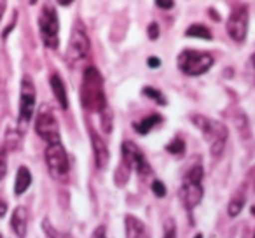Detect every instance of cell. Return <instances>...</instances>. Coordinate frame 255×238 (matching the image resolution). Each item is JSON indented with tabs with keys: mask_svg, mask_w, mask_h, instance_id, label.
<instances>
[{
	"mask_svg": "<svg viewBox=\"0 0 255 238\" xmlns=\"http://www.w3.org/2000/svg\"><path fill=\"white\" fill-rule=\"evenodd\" d=\"M81 102L82 107L91 112H100L109 105L103 91V77L96 67H88L84 70L81 82Z\"/></svg>",
	"mask_w": 255,
	"mask_h": 238,
	"instance_id": "1",
	"label": "cell"
},
{
	"mask_svg": "<svg viewBox=\"0 0 255 238\" xmlns=\"http://www.w3.org/2000/svg\"><path fill=\"white\" fill-rule=\"evenodd\" d=\"M191 121L201 130L203 139H205L210 146L212 156L219 158L220 154H222L224 147H226L227 137H229L226 125L220 121H215V119H210V117H206V116H192Z\"/></svg>",
	"mask_w": 255,
	"mask_h": 238,
	"instance_id": "2",
	"label": "cell"
},
{
	"mask_svg": "<svg viewBox=\"0 0 255 238\" xmlns=\"http://www.w3.org/2000/svg\"><path fill=\"white\" fill-rule=\"evenodd\" d=\"M215 60L210 53L205 51H192V49H185L178 54L177 58V67L182 74L191 75V77H198L203 75L213 67Z\"/></svg>",
	"mask_w": 255,
	"mask_h": 238,
	"instance_id": "3",
	"label": "cell"
},
{
	"mask_svg": "<svg viewBox=\"0 0 255 238\" xmlns=\"http://www.w3.org/2000/svg\"><path fill=\"white\" fill-rule=\"evenodd\" d=\"M39 30H40V39H42L44 46L49 49H56L60 46V19H58V12L51 2H46L39 12Z\"/></svg>",
	"mask_w": 255,
	"mask_h": 238,
	"instance_id": "4",
	"label": "cell"
},
{
	"mask_svg": "<svg viewBox=\"0 0 255 238\" xmlns=\"http://www.w3.org/2000/svg\"><path fill=\"white\" fill-rule=\"evenodd\" d=\"M44 158H46V165L47 170H49V175L53 179H65L70 170V163H68V154L65 151V147L61 146L60 142H53L46 147V153H44Z\"/></svg>",
	"mask_w": 255,
	"mask_h": 238,
	"instance_id": "5",
	"label": "cell"
},
{
	"mask_svg": "<svg viewBox=\"0 0 255 238\" xmlns=\"http://www.w3.org/2000/svg\"><path fill=\"white\" fill-rule=\"evenodd\" d=\"M35 132L47 144L60 142V125L49 105H42L35 117Z\"/></svg>",
	"mask_w": 255,
	"mask_h": 238,
	"instance_id": "6",
	"label": "cell"
},
{
	"mask_svg": "<svg viewBox=\"0 0 255 238\" xmlns=\"http://www.w3.org/2000/svg\"><path fill=\"white\" fill-rule=\"evenodd\" d=\"M89 53V37L86 32L82 21H77L72 28V35L68 40L67 47V61L68 63H77V61L84 60Z\"/></svg>",
	"mask_w": 255,
	"mask_h": 238,
	"instance_id": "7",
	"label": "cell"
},
{
	"mask_svg": "<svg viewBox=\"0 0 255 238\" xmlns=\"http://www.w3.org/2000/svg\"><path fill=\"white\" fill-rule=\"evenodd\" d=\"M248 23H250V12L247 5L236 7L227 18V33L234 42H245L248 33Z\"/></svg>",
	"mask_w": 255,
	"mask_h": 238,
	"instance_id": "8",
	"label": "cell"
},
{
	"mask_svg": "<svg viewBox=\"0 0 255 238\" xmlns=\"http://www.w3.org/2000/svg\"><path fill=\"white\" fill-rule=\"evenodd\" d=\"M35 100H37L35 86H33L32 79L28 75H25L21 79V86H19V121L23 125L32 121L33 109H35Z\"/></svg>",
	"mask_w": 255,
	"mask_h": 238,
	"instance_id": "9",
	"label": "cell"
},
{
	"mask_svg": "<svg viewBox=\"0 0 255 238\" xmlns=\"http://www.w3.org/2000/svg\"><path fill=\"white\" fill-rule=\"evenodd\" d=\"M123 161L131 168V170H136L140 175H150L152 174V168H150L147 158L143 156V153L140 151V147L136 146L131 140H126L123 142Z\"/></svg>",
	"mask_w": 255,
	"mask_h": 238,
	"instance_id": "10",
	"label": "cell"
},
{
	"mask_svg": "<svg viewBox=\"0 0 255 238\" xmlns=\"http://www.w3.org/2000/svg\"><path fill=\"white\" fill-rule=\"evenodd\" d=\"M203 195H205V191H203L201 182H192V181H187V179H185V182L182 184V188L178 189V198H180L182 205H184L189 212L194 210L196 207L199 205V202L203 200Z\"/></svg>",
	"mask_w": 255,
	"mask_h": 238,
	"instance_id": "11",
	"label": "cell"
},
{
	"mask_svg": "<svg viewBox=\"0 0 255 238\" xmlns=\"http://www.w3.org/2000/svg\"><path fill=\"white\" fill-rule=\"evenodd\" d=\"M91 144H93V153H95L96 167H98V170H105L110 161L109 147H107V144L95 132H91Z\"/></svg>",
	"mask_w": 255,
	"mask_h": 238,
	"instance_id": "12",
	"label": "cell"
},
{
	"mask_svg": "<svg viewBox=\"0 0 255 238\" xmlns=\"http://www.w3.org/2000/svg\"><path fill=\"white\" fill-rule=\"evenodd\" d=\"M26 226H28V210H26L25 207H16L11 216V228H12V231H14V235L25 237Z\"/></svg>",
	"mask_w": 255,
	"mask_h": 238,
	"instance_id": "13",
	"label": "cell"
},
{
	"mask_svg": "<svg viewBox=\"0 0 255 238\" xmlns=\"http://www.w3.org/2000/svg\"><path fill=\"white\" fill-rule=\"evenodd\" d=\"M49 84H51V89H53V93H54L56 102L60 103L61 109L67 110L68 109V96H67V89H65L63 79H61L58 74H53L49 79Z\"/></svg>",
	"mask_w": 255,
	"mask_h": 238,
	"instance_id": "14",
	"label": "cell"
},
{
	"mask_svg": "<svg viewBox=\"0 0 255 238\" xmlns=\"http://www.w3.org/2000/svg\"><path fill=\"white\" fill-rule=\"evenodd\" d=\"M124 228H126V237H129V238H142L147 235L145 224L135 216L124 217Z\"/></svg>",
	"mask_w": 255,
	"mask_h": 238,
	"instance_id": "15",
	"label": "cell"
},
{
	"mask_svg": "<svg viewBox=\"0 0 255 238\" xmlns=\"http://www.w3.org/2000/svg\"><path fill=\"white\" fill-rule=\"evenodd\" d=\"M159 123H163V116H159V114H150V116H147V117H142L140 121L133 123V128H135V132L140 133V135H149L150 130L159 125Z\"/></svg>",
	"mask_w": 255,
	"mask_h": 238,
	"instance_id": "16",
	"label": "cell"
},
{
	"mask_svg": "<svg viewBox=\"0 0 255 238\" xmlns=\"http://www.w3.org/2000/svg\"><path fill=\"white\" fill-rule=\"evenodd\" d=\"M32 184V174L26 167H19L18 174H16V181H14V195L19 196L26 191Z\"/></svg>",
	"mask_w": 255,
	"mask_h": 238,
	"instance_id": "17",
	"label": "cell"
},
{
	"mask_svg": "<svg viewBox=\"0 0 255 238\" xmlns=\"http://www.w3.org/2000/svg\"><path fill=\"white\" fill-rule=\"evenodd\" d=\"M185 35L187 37H196V39H205V40H212L213 35L205 25H199V23H194L191 25L187 30H185Z\"/></svg>",
	"mask_w": 255,
	"mask_h": 238,
	"instance_id": "18",
	"label": "cell"
},
{
	"mask_svg": "<svg viewBox=\"0 0 255 238\" xmlns=\"http://www.w3.org/2000/svg\"><path fill=\"white\" fill-rule=\"evenodd\" d=\"M129 174H131V168L123 161V163L117 167L116 174H114V182H116V186L124 188V186L128 184V181H129Z\"/></svg>",
	"mask_w": 255,
	"mask_h": 238,
	"instance_id": "19",
	"label": "cell"
},
{
	"mask_svg": "<svg viewBox=\"0 0 255 238\" xmlns=\"http://www.w3.org/2000/svg\"><path fill=\"white\" fill-rule=\"evenodd\" d=\"M100 123H102V130L105 133H110L112 132V125H114V114H112V109L109 105L105 107L103 110H100Z\"/></svg>",
	"mask_w": 255,
	"mask_h": 238,
	"instance_id": "20",
	"label": "cell"
},
{
	"mask_svg": "<svg viewBox=\"0 0 255 238\" xmlns=\"http://www.w3.org/2000/svg\"><path fill=\"white\" fill-rule=\"evenodd\" d=\"M234 125H236L240 135L247 137V139L250 137V126H248V119H247V116H245V112L238 110L236 116H234Z\"/></svg>",
	"mask_w": 255,
	"mask_h": 238,
	"instance_id": "21",
	"label": "cell"
},
{
	"mask_svg": "<svg viewBox=\"0 0 255 238\" xmlns=\"http://www.w3.org/2000/svg\"><path fill=\"white\" fill-rule=\"evenodd\" d=\"M243 207H245V195L234 196L229 202V205H227V214H229V217H238L241 214V210H243Z\"/></svg>",
	"mask_w": 255,
	"mask_h": 238,
	"instance_id": "22",
	"label": "cell"
},
{
	"mask_svg": "<svg viewBox=\"0 0 255 238\" xmlns=\"http://www.w3.org/2000/svg\"><path fill=\"white\" fill-rule=\"evenodd\" d=\"M142 95H145V96H149V98H152L154 102H157L159 105H166V96H164L163 93L159 91V89L147 86V88L142 89Z\"/></svg>",
	"mask_w": 255,
	"mask_h": 238,
	"instance_id": "23",
	"label": "cell"
},
{
	"mask_svg": "<svg viewBox=\"0 0 255 238\" xmlns=\"http://www.w3.org/2000/svg\"><path fill=\"white\" fill-rule=\"evenodd\" d=\"M166 151L170 154H182L185 151V142L180 139V137H175V139L166 146Z\"/></svg>",
	"mask_w": 255,
	"mask_h": 238,
	"instance_id": "24",
	"label": "cell"
},
{
	"mask_svg": "<svg viewBox=\"0 0 255 238\" xmlns=\"http://www.w3.org/2000/svg\"><path fill=\"white\" fill-rule=\"evenodd\" d=\"M187 181H192V182H201L203 181V167L201 165H194L191 170L187 172Z\"/></svg>",
	"mask_w": 255,
	"mask_h": 238,
	"instance_id": "25",
	"label": "cell"
},
{
	"mask_svg": "<svg viewBox=\"0 0 255 238\" xmlns=\"http://www.w3.org/2000/svg\"><path fill=\"white\" fill-rule=\"evenodd\" d=\"M7 174V151L4 147H0V181Z\"/></svg>",
	"mask_w": 255,
	"mask_h": 238,
	"instance_id": "26",
	"label": "cell"
},
{
	"mask_svg": "<svg viewBox=\"0 0 255 238\" xmlns=\"http://www.w3.org/2000/svg\"><path fill=\"white\" fill-rule=\"evenodd\" d=\"M164 237H177V223H175V219H166V223H164Z\"/></svg>",
	"mask_w": 255,
	"mask_h": 238,
	"instance_id": "27",
	"label": "cell"
},
{
	"mask_svg": "<svg viewBox=\"0 0 255 238\" xmlns=\"http://www.w3.org/2000/svg\"><path fill=\"white\" fill-rule=\"evenodd\" d=\"M152 193L157 196V198H164L166 196V186L161 181H154L152 182Z\"/></svg>",
	"mask_w": 255,
	"mask_h": 238,
	"instance_id": "28",
	"label": "cell"
},
{
	"mask_svg": "<svg viewBox=\"0 0 255 238\" xmlns=\"http://www.w3.org/2000/svg\"><path fill=\"white\" fill-rule=\"evenodd\" d=\"M42 228H44V233H46L47 237H53V238L60 237V233H58V231H54V228L51 226L49 219H44V221H42Z\"/></svg>",
	"mask_w": 255,
	"mask_h": 238,
	"instance_id": "29",
	"label": "cell"
},
{
	"mask_svg": "<svg viewBox=\"0 0 255 238\" xmlns=\"http://www.w3.org/2000/svg\"><path fill=\"white\" fill-rule=\"evenodd\" d=\"M147 35H149L150 40L159 39V26H157V23H150L149 28H147Z\"/></svg>",
	"mask_w": 255,
	"mask_h": 238,
	"instance_id": "30",
	"label": "cell"
},
{
	"mask_svg": "<svg viewBox=\"0 0 255 238\" xmlns=\"http://www.w3.org/2000/svg\"><path fill=\"white\" fill-rule=\"evenodd\" d=\"M16 21H18V11H14V12H12V19H11V23H9V25H7V28H5L4 32H2V39H7L9 32H11V30L14 28Z\"/></svg>",
	"mask_w": 255,
	"mask_h": 238,
	"instance_id": "31",
	"label": "cell"
},
{
	"mask_svg": "<svg viewBox=\"0 0 255 238\" xmlns=\"http://www.w3.org/2000/svg\"><path fill=\"white\" fill-rule=\"evenodd\" d=\"M159 9H171L175 5V0H154Z\"/></svg>",
	"mask_w": 255,
	"mask_h": 238,
	"instance_id": "32",
	"label": "cell"
},
{
	"mask_svg": "<svg viewBox=\"0 0 255 238\" xmlns=\"http://www.w3.org/2000/svg\"><path fill=\"white\" fill-rule=\"evenodd\" d=\"M147 65H149L150 68H159L161 67V60H159V58H156V56H152V58H149Z\"/></svg>",
	"mask_w": 255,
	"mask_h": 238,
	"instance_id": "33",
	"label": "cell"
},
{
	"mask_svg": "<svg viewBox=\"0 0 255 238\" xmlns=\"http://www.w3.org/2000/svg\"><path fill=\"white\" fill-rule=\"evenodd\" d=\"M7 214V203L4 200H0V217H4Z\"/></svg>",
	"mask_w": 255,
	"mask_h": 238,
	"instance_id": "34",
	"label": "cell"
},
{
	"mask_svg": "<svg viewBox=\"0 0 255 238\" xmlns=\"http://www.w3.org/2000/svg\"><path fill=\"white\" fill-rule=\"evenodd\" d=\"M93 237H105V226H98L96 228V231L93 233Z\"/></svg>",
	"mask_w": 255,
	"mask_h": 238,
	"instance_id": "35",
	"label": "cell"
},
{
	"mask_svg": "<svg viewBox=\"0 0 255 238\" xmlns=\"http://www.w3.org/2000/svg\"><path fill=\"white\" fill-rule=\"evenodd\" d=\"M5 4H7V0H0V19H2V16L5 12Z\"/></svg>",
	"mask_w": 255,
	"mask_h": 238,
	"instance_id": "36",
	"label": "cell"
},
{
	"mask_svg": "<svg viewBox=\"0 0 255 238\" xmlns=\"http://www.w3.org/2000/svg\"><path fill=\"white\" fill-rule=\"evenodd\" d=\"M56 2H58L60 5H63V7H67V5H70L72 2H74V0H56Z\"/></svg>",
	"mask_w": 255,
	"mask_h": 238,
	"instance_id": "37",
	"label": "cell"
},
{
	"mask_svg": "<svg viewBox=\"0 0 255 238\" xmlns=\"http://www.w3.org/2000/svg\"><path fill=\"white\" fill-rule=\"evenodd\" d=\"M210 16H212V18H215V21H220V18H219V14H217V11H213V9H210Z\"/></svg>",
	"mask_w": 255,
	"mask_h": 238,
	"instance_id": "38",
	"label": "cell"
},
{
	"mask_svg": "<svg viewBox=\"0 0 255 238\" xmlns=\"http://www.w3.org/2000/svg\"><path fill=\"white\" fill-rule=\"evenodd\" d=\"M35 2H37V0H30V4H35Z\"/></svg>",
	"mask_w": 255,
	"mask_h": 238,
	"instance_id": "39",
	"label": "cell"
}]
</instances>
